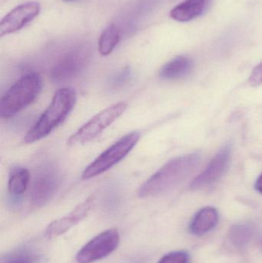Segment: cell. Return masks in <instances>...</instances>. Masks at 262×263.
I'll use <instances>...</instances> for the list:
<instances>
[{
	"label": "cell",
	"mask_w": 262,
	"mask_h": 263,
	"mask_svg": "<svg viewBox=\"0 0 262 263\" xmlns=\"http://www.w3.org/2000/svg\"><path fill=\"white\" fill-rule=\"evenodd\" d=\"M35 257L29 253H19L13 255L3 263H35Z\"/></svg>",
	"instance_id": "d6986e66"
},
{
	"label": "cell",
	"mask_w": 262,
	"mask_h": 263,
	"mask_svg": "<svg viewBox=\"0 0 262 263\" xmlns=\"http://www.w3.org/2000/svg\"><path fill=\"white\" fill-rule=\"evenodd\" d=\"M189 256L186 251H175L163 256L158 263H189Z\"/></svg>",
	"instance_id": "ac0fdd59"
},
{
	"label": "cell",
	"mask_w": 262,
	"mask_h": 263,
	"mask_svg": "<svg viewBox=\"0 0 262 263\" xmlns=\"http://www.w3.org/2000/svg\"><path fill=\"white\" fill-rule=\"evenodd\" d=\"M93 204V196H89L79 205H77L67 216L51 222L46 227L45 234L48 238L58 237L64 234L87 216L92 210Z\"/></svg>",
	"instance_id": "8fae6325"
},
{
	"label": "cell",
	"mask_w": 262,
	"mask_h": 263,
	"mask_svg": "<svg viewBox=\"0 0 262 263\" xmlns=\"http://www.w3.org/2000/svg\"><path fill=\"white\" fill-rule=\"evenodd\" d=\"M126 103H115L97 114L69 138L68 144L81 145L90 142L103 130L116 121L127 109Z\"/></svg>",
	"instance_id": "8992f818"
},
{
	"label": "cell",
	"mask_w": 262,
	"mask_h": 263,
	"mask_svg": "<svg viewBox=\"0 0 262 263\" xmlns=\"http://www.w3.org/2000/svg\"><path fill=\"white\" fill-rule=\"evenodd\" d=\"M219 220L216 209L207 206L201 209L192 219L189 227L191 233L195 236H203L212 231Z\"/></svg>",
	"instance_id": "4fadbf2b"
},
{
	"label": "cell",
	"mask_w": 262,
	"mask_h": 263,
	"mask_svg": "<svg viewBox=\"0 0 262 263\" xmlns=\"http://www.w3.org/2000/svg\"><path fill=\"white\" fill-rule=\"evenodd\" d=\"M140 136L138 132H132L112 144L85 168L83 179L95 177L121 162L138 143Z\"/></svg>",
	"instance_id": "277c9868"
},
{
	"label": "cell",
	"mask_w": 262,
	"mask_h": 263,
	"mask_svg": "<svg viewBox=\"0 0 262 263\" xmlns=\"http://www.w3.org/2000/svg\"><path fill=\"white\" fill-rule=\"evenodd\" d=\"M120 236L115 229L106 230L91 239L76 255L78 263H92L113 253L119 243Z\"/></svg>",
	"instance_id": "52a82bcc"
},
{
	"label": "cell",
	"mask_w": 262,
	"mask_h": 263,
	"mask_svg": "<svg viewBox=\"0 0 262 263\" xmlns=\"http://www.w3.org/2000/svg\"><path fill=\"white\" fill-rule=\"evenodd\" d=\"M255 189H256L257 191L259 192L262 194V173L260 175L258 179H257L256 183H255Z\"/></svg>",
	"instance_id": "44dd1931"
},
{
	"label": "cell",
	"mask_w": 262,
	"mask_h": 263,
	"mask_svg": "<svg viewBox=\"0 0 262 263\" xmlns=\"http://www.w3.org/2000/svg\"><path fill=\"white\" fill-rule=\"evenodd\" d=\"M120 34L114 25L108 26L100 35L98 51L103 55H109L119 43Z\"/></svg>",
	"instance_id": "2e32d148"
},
{
	"label": "cell",
	"mask_w": 262,
	"mask_h": 263,
	"mask_svg": "<svg viewBox=\"0 0 262 263\" xmlns=\"http://www.w3.org/2000/svg\"><path fill=\"white\" fill-rule=\"evenodd\" d=\"M40 6L36 2H28L14 8L0 22V36L18 32L38 16Z\"/></svg>",
	"instance_id": "9c48e42d"
},
{
	"label": "cell",
	"mask_w": 262,
	"mask_h": 263,
	"mask_svg": "<svg viewBox=\"0 0 262 263\" xmlns=\"http://www.w3.org/2000/svg\"><path fill=\"white\" fill-rule=\"evenodd\" d=\"M232 148L227 145L223 147L212 159L206 168L192 181L191 188L201 189L212 185L218 180L229 167Z\"/></svg>",
	"instance_id": "30bf717a"
},
{
	"label": "cell",
	"mask_w": 262,
	"mask_h": 263,
	"mask_svg": "<svg viewBox=\"0 0 262 263\" xmlns=\"http://www.w3.org/2000/svg\"><path fill=\"white\" fill-rule=\"evenodd\" d=\"M193 69V62L184 55L175 57L165 64L159 71V77L163 80H175L186 77Z\"/></svg>",
	"instance_id": "5bb4252c"
},
{
	"label": "cell",
	"mask_w": 262,
	"mask_h": 263,
	"mask_svg": "<svg viewBox=\"0 0 262 263\" xmlns=\"http://www.w3.org/2000/svg\"><path fill=\"white\" fill-rule=\"evenodd\" d=\"M92 57L89 45L75 46L63 54L51 70V78L56 83L70 81L78 77L86 69Z\"/></svg>",
	"instance_id": "5b68a950"
},
{
	"label": "cell",
	"mask_w": 262,
	"mask_h": 263,
	"mask_svg": "<svg viewBox=\"0 0 262 263\" xmlns=\"http://www.w3.org/2000/svg\"><path fill=\"white\" fill-rule=\"evenodd\" d=\"M64 1H66V2H74V1H76V0H64Z\"/></svg>",
	"instance_id": "7402d4cb"
},
{
	"label": "cell",
	"mask_w": 262,
	"mask_h": 263,
	"mask_svg": "<svg viewBox=\"0 0 262 263\" xmlns=\"http://www.w3.org/2000/svg\"><path fill=\"white\" fill-rule=\"evenodd\" d=\"M42 79L35 72L22 77L0 100V117L10 118L27 107L39 94Z\"/></svg>",
	"instance_id": "3957f363"
},
{
	"label": "cell",
	"mask_w": 262,
	"mask_h": 263,
	"mask_svg": "<svg viewBox=\"0 0 262 263\" xmlns=\"http://www.w3.org/2000/svg\"><path fill=\"white\" fill-rule=\"evenodd\" d=\"M199 161L198 153H192L172 159L140 187L138 196L150 197L175 188L192 173Z\"/></svg>",
	"instance_id": "6da1fadb"
},
{
	"label": "cell",
	"mask_w": 262,
	"mask_h": 263,
	"mask_svg": "<svg viewBox=\"0 0 262 263\" xmlns=\"http://www.w3.org/2000/svg\"><path fill=\"white\" fill-rule=\"evenodd\" d=\"M30 175L26 168L15 166L9 173L8 191L13 199H19L27 190Z\"/></svg>",
	"instance_id": "9a60e30c"
},
{
	"label": "cell",
	"mask_w": 262,
	"mask_h": 263,
	"mask_svg": "<svg viewBox=\"0 0 262 263\" xmlns=\"http://www.w3.org/2000/svg\"><path fill=\"white\" fill-rule=\"evenodd\" d=\"M252 234V229L249 226H235L229 233V239L235 247H241L249 242Z\"/></svg>",
	"instance_id": "e0dca14e"
},
{
	"label": "cell",
	"mask_w": 262,
	"mask_h": 263,
	"mask_svg": "<svg viewBox=\"0 0 262 263\" xmlns=\"http://www.w3.org/2000/svg\"><path fill=\"white\" fill-rule=\"evenodd\" d=\"M212 0H186L171 10L170 16L181 23L191 21L204 13Z\"/></svg>",
	"instance_id": "7c38bea8"
},
{
	"label": "cell",
	"mask_w": 262,
	"mask_h": 263,
	"mask_svg": "<svg viewBox=\"0 0 262 263\" xmlns=\"http://www.w3.org/2000/svg\"><path fill=\"white\" fill-rule=\"evenodd\" d=\"M76 99V92L72 88L56 91L49 107L25 136V142L32 143L50 134L72 112Z\"/></svg>",
	"instance_id": "7a4b0ae2"
},
{
	"label": "cell",
	"mask_w": 262,
	"mask_h": 263,
	"mask_svg": "<svg viewBox=\"0 0 262 263\" xmlns=\"http://www.w3.org/2000/svg\"><path fill=\"white\" fill-rule=\"evenodd\" d=\"M249 83L252 86H257L262 83V62L252 71L249 78Z\"/></svg>",
	"instance_id": "ffe728a7"
},
{
	"label": "cell",
	"mask_w": 262,
	"mask_h": 263,
	"mask_svg": "<svg viewBox=\"0 0 262 263\" xmlns=\"http://www.w3.org/2000/svg\"><path fill=\"white\" fill-rule=\"evenodd\" d=\"M61 181V175L55 167H46L38 171L31 185L32 205L40 207L49 202L58 191Z\"/></svg>",
	"instance_id": "ba28073f"
}]
</instances>
